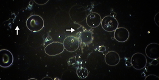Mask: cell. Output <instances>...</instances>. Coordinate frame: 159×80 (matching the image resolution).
I'll return each mask as SVG.
<instances>
[{
    "mask_svg": "<svg viewBox=\"0 0 159 80\" xmlns=\"http://www.w3.org/2000/svg\"><path fill=\"white\" fill-rule=\"evenodd\" d=\"M114 39L119 42H125L129 37V31L124 27H119L114 31Z\"/></svg>",
    "mask_w": 159,
    "mask_h": 80,
    "instance_id": "obj_9",
    "label": "cell"
},
{
    "mask_svg": "<svg viewBox=\"0 0 159 80\" xmlns=\"http://www.w3.org/2000/svg\"><path fill=\"white\" fill-rule=\"evenodd\" d=\"M64 49L63 43L59 42H53L45 47L44 51L48 55L53 56L62 53Z\"/></svg>",
    "mask_w": 159,
    "mask_h": 80,
    "instance_id": "obj_4",
    "label": "cell"
},
{
    "mask_svg": "<svg viewBox=\"0 0 159 80\" xmlns=\"http://www.w3.org/2000/svg\"><path fill=\"white\" fill-rule=\"evenodd\" d=\"M63 45L66 50L73 53L80 47V41L75 36H69L66 37L64 40Z\"/></svg>",
    "mask_w": 159,
    "mask_h": 80,
    "instance_id": "obj_6",
    "label": "cell"
},
{
    "mask_svg": "<svg viewBox=\"0 0 159 80\" xmlns=\"http://www.w3.org/2000/svg\"><path fill=\"white\" fill-rule=\"evenodd\" d=\"M28 29L33 32H38L43 29L44 22L43 18L38 15H33L29 17L26 21Z\"/></svg>",
    "mask_w": 159,
    "mask_h": 80,
    "instance_id": "obj_1",
    "label": "cell"
},
{
    "mask_svg": "<svg viewBox=\"0 0 159 80\" xmlns=\"http://www.w3.org/2000/svg\"><path fill=\"white\" fill-rule=\"evenodd\" d=\"M14 61L12 53L7 49L0 50V66L3 68L10 67Z\"/></svg>",
    "mask_w": 159,
    "mask_h": 80,
    "instance_id": "obj_5",
    "label": "cell"
},
{
    "mask_svg": "<svg viewBox=\"0 0 159 80\" xmlns=\"http://www.w3.org/2000/svg\"><path fill=\"white\" fill-rule=\"evenodd\" d=\"M131 62L132 66L135 69L141 70L147 65V58L144 54L137 53L133 55Z\"/></svg>",
    "mask_w": 159,
    "mask_h": 80,
    "instance_id": "obj_2",
    "label": "cell"
},
{
    "mask_svg": "<svg viewBox=\"0 0 159 80\" xmlns=\"http://www.w3.org/2000/svg\"><path fill=\"white\" fill-rule=\"evenodd\" d=\"M102 26L104 31L112 32L118 28L119 22L115 17L112 16H106L102 20Z\"/></svg>",
    "mask_w": 159,
    "mask_h": 80,
    "instance_id": "obj_3",
    "label": "cell"
},
{
    "mask_svg": "<svg viewBox=\"0 0 159 80\" xmlns=\"http://www.w3.org/2000/svg\"><path fill=\"white\" fill-rule=\"evenodd\" d=\"M77 75L80 78H85L89 75L88 69L83 67H79L77 69Z\"/></svg>",
    "mask_w": 159,
    "mask_h": 80,
    "instance_id": "obj_11",
    "label": "cell"
},
{
    "mask_svg": "<svg viewBox=\"0 0 159 80\" xmlns=\"http://www.w3.org/2000/svg\"><path fill=\"white\" fill-rule=\"evenodd\" d=\"M86 24L91 28H97L99 27L102 22V17L100 15L96 12L90 13L86 19Z\"/></svg>",
    "mask_w": 159,
    "mask_h": 80,
    "instance_id": "obj_7",
    "label": "cell"
},
{
    "mask_svg": "<svg viewBox=\"0 0 159 80\" xmlns=\"http://www.w3.org/2000/svg\"><path fill=\"white\" fill-rule=\"evenodd\" d=\"M159 45L158 43H150L146 48L145 53L149 59L156 60L159 59Z\"/></svg>",
    "mask_w": 159,
    "mask_h": 80,
    "instance_id": "obj_8",
    "label": "cell"
},
{
    "mask_svg": "<svg viewBox=\"0 0 159 80\" xmlns=\"http://www.w3.org/2000/svg\"><path fill=\"white\" fill-rule=\"evenodd\" d=\"M120 56L116 51H109L105 56V61L108 66H116L120 62Z\"/></svg>",
    "mask_w": 159,
    "mask_h": 80,
    "instance_id": "obj_10",
    "label": "cell"
}]
</instances>
